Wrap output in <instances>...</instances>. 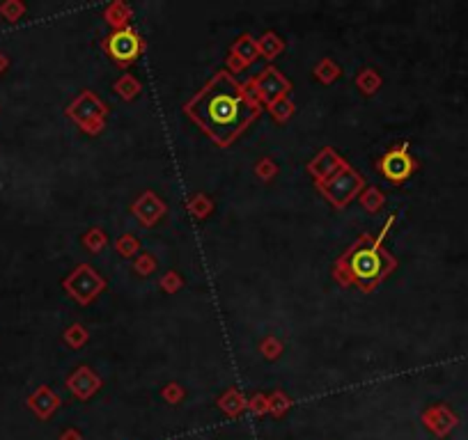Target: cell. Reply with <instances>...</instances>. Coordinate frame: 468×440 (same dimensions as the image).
<instances>
[{"mask_svg": "<svg viewBox=\"0 0 468 440\" xmlns=\"http://www.w3.org/2000/svg\"><path fill=\"white\" fill-rule=\"evenodd\" d=\"M191 115L216 138L218 142H229L251 122L255 110L244 99L227 76H218L202 94L191 104Z\"/></svg>", "mask_w": 468, "mask_h": 440, "instance_id": "6da1fadb", "label": "cell"}, {"mask_svg": "<svg viewBox=\"0 0 468 440\" xmlns=\"http://www.w3.org/2000/svg\"><path fill=\"white\" fill-rule=\"evenodd\" d=\"M352 271L361 280H372L381 271V259L374 250H358L352 259Z\"/></svg>", "mask_w": 468, "mask_h": 440, "instance_id": "7a4b0ae2", "label": "cell"}, {"mask_svg": "<svg viewBox=\"0 0 468 440\" xmlns=\"http://www.w3.org/2000/svg\"><path fill=\"white\" fill-rule=\"evenodd\" d=\"M108 49L117 60H131L138 55V51H140V42H138V37L133 32L124 30V32H117L110 37Z\"/></svg>", "mask_w": 468, "mask_h": 440, "instance_id": "3957f363", "label": "cell"}, {"mask_svg": "<svg viewBox=\"0 0 468 440\" xmlns=\"http://www.w3.org/2000/svg\"><path fill=\"white\" fill-rule=\"evenodd\" d=\"M383 172H385V177H388V179L400 181V179H404L411 172V161L402 152H392V154L385 156Z\"/></svg>", "mask_w": 468, "mask_h": 440, "instance_id": "277c9868", "label": "cell"}]
</instances>
